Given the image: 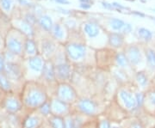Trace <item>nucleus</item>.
Wrapping results in <instances>:
<instances>
[{"mask_svg": "<svg viewBox=\"0 0 155 128\" xmlns=\"http://www.w3.org/2000/svg\"><path fill=\"white\" fill-rule=\"evenodd\" d=\"M0 5L4 11L9 12L12 7V0H0Z\"/></svg>", "mask_w": 155, "mask_h": 128, "instance_id": "nucleus-37", "label": "nucleus"}, {"mask_svg": "<svg viewBox=\"0 0 155 128\" xmlns=\"http://www.w3.org/2000/svg\"><path fill=\"white\" fill-rule=\"evenodd\" d=\"M142 110L155 116V84L146 91L144 105Z\"/></svg>", "mask_w": 155, "mask_h": 128, "instance_id": "nucleus-22", "label": "nucleus"}, {"mask_svg": "<svg viewBox=\"0 0 155 128\" xmlns=\"http://www.w3.org/2000/svg\"><path fill=\"white\" fill-rule=\"evenodd\" d=\"M126 22L122 21L121 19H117V18H111L110 20V25L111 28L113 30H115L116 32L119 33H122L124 28L126 26Z\"/></svg>", "mask_w": 155, "mask_h": 128, "instance_id": "nucleus-32", "label": "nucleus"}, {"mask_svg": "<svg viewBox=\"0 0 155 128\" xmlns=\"http://www.w3.org/2000/svg\"><path fill=\"white\" fill-rule=\"evenodd\" d=\"M92 118H88L79 114L78 113L72 112L64 117V125L65 128H83V126Z\"/></svg>", "mask_w": 155, "mask_h": 128, "instance_id": "nucleus-17", "label": "nucleus"}, {"mask_svg": "<svg viewBox=\"0 0 155 128\" xmlns=\"http://www.w3.org/2000/svg\"><path fill=\"white\" fill-rule=\"evenodd\" d=\"M145 71L153 80L155 78V49L145 47Z\"/></svg>", "mask_w": 155, "mask_h": 128, "instance_id": "nucleus-19", "label": "nucleus"}, {"mask_svg": "<svg viewBox=\"0 0 155 128\" xmlns=\"http://www.w3.org/2000/svg\"><path fill=\"white\" fill-rule=\"evenodd\" d=\"M123 53L127 57L134 72L145 70L144 48H141L138 44H130L124 48Z\"/></svg>", "mask_w": 155, "mask_h": 128, "instance_id": "nucleus-7", "label": "nucleus"}, {"mask_svg": "<svg viewBox=\"0 0 155 128\" xmlns=\"http://www.w3.org/2000/svg\"><path fill=\"white\" fill-rule=\"evenodd\" d=\"M74 67L68 60L54 65V72L57 83H70L74 73Z\"/></svg>", "mask_w": 155, "mask_h": 128, "instance_id": "nucleus-12", "label": "nucleus"}, {"mask_svg": "<svg viewBox=\"0 0 155 128\" xmlns=\"http://www.w3.org/2000/svg\"><path fill=\"white\" fill-rule=\"evenodd\" d=\"M104 115H105L111 122L116 123H120L122 120L128 116L127 113L116 103L114 99L108 102Z\"/></svg>", "mask_w": 155, "mask_h": 128, "instance_id": "nucleus-13", "label": "nucleus"}, {"mask_svg": "<svg viewBox=\"0 0 155 128\" xmlns=\"http://www.w3.org/2000/svg\"><path fill=\"white\" fill-rule=\"evenodd\" d=\"M122 128H146L137 115H129L120 122Z\"/></svg>", "mask_w": 155, "mask_h": 128, "instance_id": "nucleus-26", "label": "nucleus"}, {"mask_svg": "<svg viewBox=\"0 0 155 128\" xmlns=\"http://www.w3.org/2000/svg\"><path fill=\"white\" fill-rule=\"evenodd\" d=\"M50 105L52 115L64 118L72 113V105H69L66 102L59 100L55 96L50 97Z\"/></svg>", "mask_w": 155, "mask_h": 128, "instance_id": "nucleus-15", "label": "nucleus"}, {"mask_svg": "<svg viewBox=\"0 0 155 128\" xmlns=\"http://www.w3.org/2000/svg\"><path fill=\"white\" fill-rule=\"evenodd\" d=\"M80 2H82L84 4H90V0H80Z\"/></svg>", "mask_w": 155, "mask_h": 128, "instance_id": "nucleus-47", "label": "nucleus"}, {"mask_svg": "<svg viewBox=\"0 0 155 128\" xmlns=\"http://www.w3.org/2000/svg\"><path fill=\"white\" fill-rule=\"evenodd\" d=\"M0 89L5 92V93H9L14 91L11 82L9 79L6 78V76L3 72L0 73Z\"/></svg>", "mask_w": 155, "mask_h": 128, "instance_id": "nucleus-31", "label": "nucleus"}, {"mask_svg": "<svg viewBox=\"0 0 155 128\" xmlns=\"http://www.w3.org/2000/svg\"><path fill=\"white\" fill-rule=\"evenodd\" d=\"M108 43L114 49L122 48L125 44L124 34L119 32H112L108 35Z\"/></svg>", "mask_w": 155, "mask_h": 128, "instance_id": "nucleus-24", "label": "nucleus"}, {"mask_svg": "<svg viewBox=\"0 0 155 128\" xmlns=\"http://www.w3.org/2000/svg\"><path fill=\"white\" fill-rule=\"evenodd\" d=\"M46 59L41 55L22 59L21 66L25 81H39L45 66Z\"/></svg>", "mask_w": 155, "mask_h": 128, "instance_id": "nucleus-4", "label": "nucleus"}, {"mask_svg": "<svg viewBox=\"0 0 155 128\" xmlns=\"http://www.w3.org/2000/svg\"><path fill=\"white\" fill-rule=\"evenodd\" d=\"M103 5H104V7L107 8V9H114V7L112 6V5L108 4V3H103Z\"/></svg>", "mask_w": 155, "mask_h": 128, "instance_id": "nucleus-44", "label": "nucleus"}, {"mask_svg": "<svg viewBox=\"0 0 155 128\" xmlns=\"http://www.w3.org/2000/svg\"><path fill=\"white\" fill-rule=\"evenodd\" d=\"M24 115L3 113L0 116V128H22V118Z\"/></svg>", "mask_w": 155, "mask_h": 128, "instance_id": "nucleus-16", "label": "nucleus"}, {"mask_svg": "<svg viewBox=\"0 0 155 128\" xmlns=\"http://www.w3.org/2000/svg\"><path fill=\"white\" fill-rule=\"evenodd\" d=\"M51 32L53 34V36L58 40H63L65 38V33L64 30L60 24H55L52 28Z\"/></svg>", "mask_w": 155, "mask_h": 128, "instance_id": "nucleus-35", "label": "nucleus"}, {"mask_svg": "<svg viewBox=\"0 0 155 128\" xmlns=\"http://www.w3.org/2000/svg\"><path fill=\"white\" fill-rule=\"evenodd\" d=\"M45 120L37 111L27 112L22 118V128H39Z\"/></svg>", "mask_w": 155, "mask_h": 128, "instance_id": "nucleus-18", "label": "nucleus"}, {"mask_svg": "<svg viewBox=\"0 0 155 128\" xmlns=\"http://www.w3.org/2000/svg\"><path fill=\"white\" fill-rule=\"evenodd\" d=\"M83 128H97V118H92L86 123Z\"/></svg>", "mask_w": 155, "mask_h": 128, "instance_id": "nucleus-39", "label": "nucleus"}, {"mask_svg": "<svg viewBox=\"0 0 155 128\" xmlns=\"http://www.w3.org/2000/svg\"><path fill=\"white\" fill-rule=\"evenodd\" d=\"M39 81L46 86L50 96H53L58 83L55 78L54 65L51 60H46L43 72L41 74V79Z\"/></svg>", "mask_w": 155, "mask_h": 128, "instance_id": "nucleus-11", "label": "nucleus"}, {"mask_svg": "<svg viewBox=\"0 0 155 128\" xmlns=\"http://www.w3.org/2000/svg\"><path fill=\"white\" fill-rule=\"evenodd\" d=\"M152 128H155V125H154V126H153V127H152Z\"/></svg>", "mask_w": 155, "mask_h": 128, "instance_id": "nucleus-49", "label": "nucleus"}, {"mask_svg": "<svg viewBox=\"0 0 155 128\" xmlns=\"http://www.w3.org/2000/svg\"><path fill=\"white\" fill-rule=\"evenodd\" d=\"M65 52L68 61L72 65L80 64L85 60L87 55V47L84 44L79 42H70L66 46Z\"/></svg>", "mask_w": 155, "mask_h": 128, "instance_id": "nucleus-10", "label": "nucleus"}, {"mask_svg": "<svg viewBox=\"0 0 155 128\" xmlns=\"http://www.w3.org/2000/svg\"><path fill=\"white\" fill-rule=\"evenodd\" d=\"M112 6L114 7V9H116V10H126L127 8L126 7H124V6L121 5L120 4H117V3H113V4H111Z\"/></svg>", "mask_w": 155, "mask_h": 128, "instance_id": "nucleus-41", "label": "nucleus"}, {"mask_svg": "<svg viewBox=\"0 0 155 128\" xmlns=\"http://www.w3.org/2000/svg\"><path fill=\"white\" fill-rule=\"evenodd\" d=\"M39 24L46 31H51L53 27H54L53 21H52L51 17H48V16H42L39 19Z\"/></svg>", "mask_w": 155, "mask_h": 128, "instance_id": "nucleus-34", "label": "nucleus"}, {"mask_svg": "<svg viewBox=\"0 0 155 128\" xmlns=\"http://www.w3.org/2000/svg\"><path fill=\"white\" fill-rule=\"evenodd\" d=\"M114 66L120 68L123 71L127 72L131 77L133 76L134 72L131 66H130V64H129V62L127 60L125 53H123V51L116 53L115 59H114Z\"/></svg>", "mask_w": 155, "mask_h": 128, "instance_id": "nucleus-23", "label": "nucleus"}, {"mask_svg": "<svg viewBox=\"0 0 155 128\" xmlns=\"http://www.w3.org/2000/svg\"><path fill=\"white\" fill-rule=\"evenodd\" d=\"M53 96H55L59 100L72 106L76 103L80 97L78 90L71 83H61L57 84Z\"/></svg>", "mask_w": 155, "mask_h": 128, "instance_id": "nucleus-9", "label": "nucleus"}, {"mask_svg": "<svg viewBox=\"0 0 155 128\" xmlns=\"http://www.w3.org/2000/svg\"><path fill=\"white\" fill-rule=\"evenodd\" d=\"M108 102L98 95L80 96L72 105V112L88 118H97L104 114Z\"/></svg>", "mask_w": 155, "mask_h": 128, "instance_id": "nucleus-2", "label": "nucleus"}, {"mask_svg": "<svg viewBox=\"0 0 155 128\" xmlns=\"http://www.w3.org/2000/svg\"><path fill=\"white\" fill-rule=\"evenodd\" d=\"M26 40L27 37L20 31H11L5 39V50L9 51L22 59Z\"/></svg>", "mask_w": 155, "mask_h": 128, "instance_id": "nucleus-8", "label": "nucleus"}, {"mask_svg": "<svg viewBox=\"0 0 155 128\" xmlns=\"http://www.w3.org/2000/svg\"><path fill=\"white\" fill-rule=\"evenodd\" d=\"M3 113H4V111H3V110L1 109V107H0V116H1L2 114H3Z\"/></svg>", "mask_w": 155, "mask_h": 128, "instance_id": "nucleus-48", "label": "nucleus"}, {"mask_svg": "<svg viewBox=\"0 0 155 128\" xmlns=\"http://www.w3.org/2000/svg\"><path fill=\"white\" fill-rule=\"evenodd\" d=\"M80 7L83 8V9H89V8H91V5L90 4H84V3H82L80 5Z\"/></svg>", "mask_w": 155, "mask_h": 128, "instance_id": "nucleus-45", "label": "nucleus"}, {"mask_svg": "<svg viewBox=\"0 0 155 128\" xmlns=\"http://www.w3.org/2000/svg\"><path fill=\"white\" fill-rule=\"evenodd\" d=\"M0 107L5 113L11 114L24 115L27 113L24 109L20 93L14 91L6 93L2 100Z\"/></svg>", "mask_w": 155, "mask_h": 128, "instance_id": "nucleus-5", "label": "nucleus"}, {"mask_svg": "<svg viewBox=\"0 0 155 128\" xmlns=\"http://www.w3.org/2000/svg\"><path fill=\"white\" fill-rule=\"evenodd\" d=\"M47 122L49 124V126L52 128H65L64 125V118L51 115L47 120Z\"/></svg>", "mask_w": 155, "mask_h": 128, "instance_id": "nucleus-30", "label": "nucleus"}, {"mask_svg": "<svg viewBox=\"0 0 155 128\" xmlns=\"http://www.w3.org/2000/svg\"><path fill=\"white\" fill-rule=\"evenodd\" d=\"M38 54L40 53L38 51V46L35 43V41L32 38H27L24 44L22 59H28V58H31Z\"/></svg>", "mask_w": 155, "mask_h": 128, "instance_id": "nucleus-25", "label": "nucleus"}, {"mask_svg": "<svg viewBox=\"0 0 155 128\" xmlns=\"http://www.w3.org/2000/svg\"><path fill=\"white\" fill-rule=\"evenodd\" d=\"M132 84L139 90L146 92L153 85V81L145 70L134 72L132 76Z\"/></svg>", "mask_w": 155, "mask_h": 128, "instance_id": "nucleus-14", "label": "nucleus"}, {"mask_svg": "<svg viewBox=\"0 0 155 128\" xmlns=\"http://www.w3.org/2000/svg\"><path fill=\"white\" fill-rule=\"evenodd\" d=\"M3 73L9 79L14 92L20 93L25 84L21 63H6Z\"/></svg>", "mask_w": 155, "mask_h": 128, "instance_id": "nucleus-6", "label": "nucleus"}, {"mask_svg": "<svg viewBox=\"0 0 155 128\" xmlns=\"http://www.w3.org/2000/svg\"><path fill=\"white\" fill-rule=\"evenodd\" d=\"M84 32L90 39L97 38L100 34V28L94 22H87L84 26Z\"/></svg>", "mask_w": 155, "mask_h": 128, "instance_id": "nucleus-27", "label": "nucleus"}, {"mask_svg": "<svg viewBox=\"0 0 155 128\" xmlns=\"http://www.w3.org/2000/svg\"><path fill=\"white\" fill-rule=\"evenodd\" d=\"M35 111L38 112L39 114L44 118L45 120H47L48 118L50 117L52 115V113H51V105H50V99L48 101H46L44 104H42Z\"/></svg>", "mask_w": 155, "mask_h": 128, "instance_id": "nucleus-33", "label": "nucleus"}, {"mask_svg": "<svg viewBox=\"0 0 155 128\" xmlns=\"http://www.w3.org/2000/svg\"><path fill=\"white\" fill-rule=\"evenodd\" d=\"M18 29L22 34H23L27 38H32L34 36V28L31 24H29L25 20H19L17 22Z\"/></svg>", "mask_w": 155, "mask_h": 128, "instance_id": "nucleus-28", "label": "nucleus"}, {"mask_svg": "<svg viewBox=\"0 0 155 128\" xmlns=\"http://www.w3.org/2000/svg\"><path fill=\"white\" fill-rule=\"evenodd\" d=\"M110 120L105 115H100L97 117V128H111Z\"/></svg>", "mask_w": 155, "mask_h": 128, "instance_id": "nucleus-36", "label": "nucleus"}, {"mask_svg": "<svg viewBox=\"0 0 155 128\" xmlns=\"http://www.w3.org/2000/svg\"><path fill=\"white\" fill-rule=\"evenodd\" d=\"M39 128H52V127L50 126L49 124L47 122V120H45V122L43 123V124H42V125H41V126Z\"/></svg>", "mask_w": 155, "mask_h": 128, "instance_id": "nucleus-43", "label": "nucleus"}, {"mask_svg": "<svg viewBox=\"0 0 155 128\" xmlns=\"http://www.w3.org/2000/svg\"><path fill=\"white\" fill-rule=\"evenodd\" d=\"M20 95L26 112L37 110L51 97L46 86L40 81L25 82Z\"/></svg>", "mask_w": 155, "mask_h": 128, "instance_id": "nucleus-1", "label": "nucleus"}, {"mask_svg": "<svg viewBox=\"0 0 155 128\" xmlns=\"http://www.w3.org/2000/svg\"><path fill=\"white\" fill-rule=\"evenodd\" d=\"M109 72L110 74L111 78L116 81L118 85H123V84L132 83V77L127 72L123 71L120 68L113 66Z\"/></svg>", "mask_w": 155, "mask_h": 128, "instance_id": "nucleus-20", "label": "nucleus"}, {"mask_svg": "<svg viewBox=\"0 0 155 128\" xmlns=\"http://www.w3.org/2000/svg\"><path fill=\"white\" fill-rule=\"evenodd\" d=\"M58 3H61V4H68V1L67 0H56Z\"/></svg>", "mask_w": 155, "mask_h": 128, "instance_id": "nucleus-46", "label": "nucleus"}, {"mask_svg": "<svg viewBox=\"0 0 155 128\" xmlns=\"http://www.w3.org/2000/svg\"><path fill=\"white\" fill-rule=\"evenodd\" d=\"M111 128H122L120 125V123H116V122H112L111 124Z\"/></svg>", "mask_w": 155, "mask_h": 128, "instance_id": "nucleus-42", "label": "nucleus"}, {"mask_svg": "<svg viewBox=\"0 0 155 128\" xmlns=\"http://www.w3.org/2000/svg\"><path fill=\"white\" fill-rule=\"evenodd\" d=\"M24 20H25L27 22H28L29 24H31L32 26H33L34 24L36 22V18H35V17L34 16L33 14H31V13H28V14H26Z\"/></svg>", "mask_w": 155, "mask_h": 128, "instance_id": "nucleus-38", "label": "nucleus"}, {"mask_svg": "<svg viewBox=\"0 0 155 128\" xmlns=\"http://www.w3.org/2000/svg\"><path fill=\"white\" fill-rule=\"evenodd\" d=\"M57 46L54 40L45 39L41 43V53L46 60H51L57 51Z\"/></svg>", "mask_w": 155, "mask_h": 128, "instance_id": "nucleus-21", "label": "nucleus"}, {"mask_svg": "<svg viewBox=\"0 0 155 128\" xmlns=\"http://www.w3.org/2000/svg\"><path fill=\"white\" fill-rule=\"evenodd\" d=\"M137 34H138L139 39L145 41L146 43H148L152 41L153 39V34L149 29L146 28H140L137 30Z\"/></svg>", "mask_w": 155, "mask_h": 128, "instance_id": "nucleus-29", "label": "nucleus"}, {"mask_svg": "<svg viewBox=\"0 0 155 128\" xmlns=\"http://www.w3.org/2000/svg\"><path fill=\"white\" fill-rule=\"evenodd\" d=\"M127 115H137L140 113L135 97V87L132 83L119 85L113 98Z\"/></svg>", "mask_w": 155, "mask_h": 128, "instance_id": "nucleus-3", "label": "nucleus"}, {"mask_svg": "<svg viewBox=\"0 0 155 128\" xmlns=\"http://www.w3.org/2000/svg\"><path fill=\"white\" fill-rule=\"evenodd\" d=\"M5 66V58H4V55H3V53H0V73L4 72Z\"/></svg>", "mask_w": 155, "mask_h": 128, "instance_id": "nucleus-40", "label": "nucleus"}]
</instances>
